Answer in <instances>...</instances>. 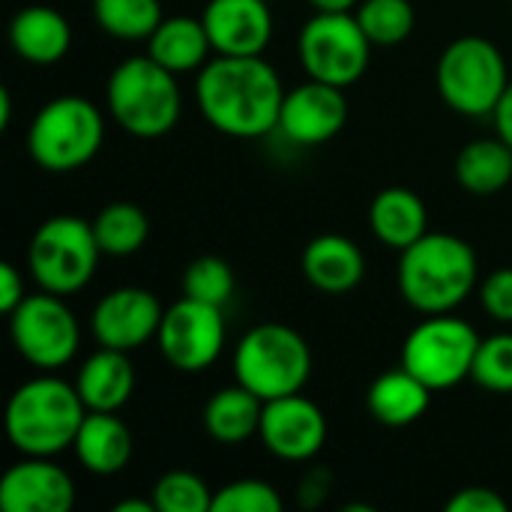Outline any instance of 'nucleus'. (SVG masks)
Masks as SVG:
<instances>
[{"mask_svg": "<svg viewBox=\"0 0 512 512\" xmlns=\"http://www.w3.org/2000/svg\"><path fill=\"white\" fill-rule=\"evenodd\" d=\"M195 99L216 132L252 141L276 129L285 87L279 72L261 54H216L198 72Z\"/></svg>", "mask_w": 512, "mask_h": 512, "instance_id": "obj_1", "label": "nucleus"}, {"mask_svg": "<svg viewBox=\"0 0 512 512\" xmlns=\"http://www.w3.org/2000/svg\"><path fill=\"white\" fill-rule=\"evenodd\" d=\"M396 282L411 309L447 315L459 309L480 282L477 252L456 234L426 231L417 243L402 249Z\"/></svg>", "mask_w": 512, "mask_h": 512, "instance_id": "obj_2", "label": "nucleus"}, {"mask_svg": "<svg viewBox=\"0 0 512 512\" xmlns=\"http://www.w3.org/2000/svg\"><path fill=\"white\" fill-rule=\"evenodd\" d=\"M87 417L75 384L54 375L24 381L6 405V438L24 456H57L75 444Z\"/></svg>", "mask_w": 512, "mask_h": 512, "instance_id": "obj_3", "label": "nucleus"}, {"mask_svg": "<svg viewBox=\"0 0 512 512\" xmlns=\"http://www.w3.org/2000/svg\"><path fill=\"white\" fill-rule=\"evenodd\" d=\"M105 102L123 132L135 138L168 135L183 111L180 84L171 69L147 57H129L108 75Z\"/></svg>", "mask_w": 512, "mask_h": 512, "instance_id": "obj_4", "label": "nucleus"}, {"mask_svg": "<svg viewBox=\"0 0 512 512\" xmlns=\"http://www.w3.org/2000/svg\"><path fill=\"white\" fill-rule=\"evenodd\" d=\"M234 378L264 402L303 393L312 378V351L294 327L258 324L234 351Z\"/></svg>", "mask_w": 512, "mask_h": 512, "instance_id": "obj_5", "label": "nucleus"}, {"mask_svg": "<svg viewBox=\"0 0 512 512\" xmlns=\"http://www.w3.org/2000/svg\"><path fill=\"white\" fill-rule=\"evenodd\" d=\"M105 141V117L84 96H57L45 102L27 129V150L45 171L63 174L84 168Z\"/></svg>", "mask_w": 512, "mask_h": 512, "instance_id": "obj_6", "label": "nucleus"}, {"mask_svg": "<svg viewBox=\"0 0 512 512\" xmlns=\"http://www.w3.org/2000/svg\"><path fill=\"white\" fill-rule=\"evenodd\" d=\"M510 81L501 48L483 36L453 39L438 60V93L465 117H492Z\"/></svg>", "mask_w": 512, "mask_h": 512, "instance_id": "obj_7", "label": "nucleus"}, {"mask_svg": "<svg viewBox=\"0 0 512 512\" xmlns=\"http://www.w3.org/2000/svg\"><path fill=\"white\" fill-rule=\"evenodd\" d=\"M102 249L93 231V222L81 216H51L45 219L27 249V267L42 291L69 297L81 291L96 267H99Z\"/></svg>", "mask_w": 512, "mask_h": 512, "instance_id": "obj_8", "label": "nucleus"}, {"mask_svg": "<svg viewBox=\"0 0 512 512\" xmlns=\"http://www.w3.org/2000/svg\"><path fill=\"white\" fill-rule=\"evenodd\" d=\"M480 342V333L468 321L450 312L426 315V321L405 336L402 366L432 390H450L471 378Z\"/></svg>", "mask_w": 512, "mask_h": 512, "instance_id": "obj_9", "label": "nucleus"}, {"mask_svg": "<svg viewBox=\"0 0 512 512\" xmlns=\"http://www.w3.org/2000/svg\"><path fill=\"white\" fill-rule=\"evenodd\" d=\"M297 54L309 78L351 87L369 69L372 39L354 12H315L300 30Z\"/></svg>", "mask_w": 512, "mask_h": 512, "instance_id": "obj_10", "label": "nucleus"}, {"mask_svg": "<svg viewBox=\"0 0 512 512\" xmlns=\"http://www.w3.org/2000/svg\"><path fill=\"white\" fill-rule=\"evenodd\" d=\"M9 336L15 351L36 369H63L81 345L75 312L60 294H27L9 315Z\"/></svg>", "mask_w": 512, "mask_h": 512, "instance_id": "obj_11", "label": "nucleus"}, {"mask_svg": "<svg viewBox=\"0 0 512 512\" xmlns=\"http://www.w3.org/2000/svg\"><path fill=\"white\" fill-rule=\"evenodd\" d=\"M225 339H228V327H225L222 306L201 303L192 297H183L174 306H168L156 333L159 354L177 372L210 369L219 360Z\"/></svg>", "mask_w": 512, "mask_h": 512, "instance_id": "obj_12", "label": "nucleus"}, {"mask_svg": "<svg viewBox=\"0 0 512 512\" xmlns=\"http://www.w3.org/2000/svg\"><path fill=\"white\" fill-rule=\"evenodd\" d=\"M348 123V99L345 87L315 81L294 87L282 99L276 129L297 147H318L336 138Z\"/></svg>", "mask_w": 512, "mask_h": 512, "instance_id": "obj_13", "label": "nucleus"}, {"mask_svg": "<svg viewBox=\"0 0 512 512\" xmlns=\"http://www.w3.org/2000/svg\"><path fill=\"white\" fill-rule=\"evenodd\" d=\"M258 438L282 462H309L324 450L327 417L303 393L270 399L264 402Z\"/></svg>", "mask_w": 512, "mask_h": 512, "instance_id": "obj_14", "label": "nucleus"}, {"mask_svg": "<svg viewBox=\"0 0 512 512\" xmlns=\"http://www.w3.org/2000/svg\"><path fill=\"white\" fill-rule=\"evenodd\" d=\"M162 303L153 291L126 285L108 291L93 315H90V330L99 345L117 348V351H135L144 342L156 339L159 324H162Z\"/></svg>", "mask_w": 512, "mask_h": 512, "instance_id": "obj_15", "label": "nucleus"}, {"mask_svg": "<svg viewBox=\"0 0 512 512\" xmlns=\"http://www.w3.org/2000/svg\"><path fill=\"white\" fill-rule=\"evenodd\" d=\"M75 504V480L48 456H24L0 477L6 512H66Z\"/></svg>", "mask_w": 512, "mask_h": 512, "instance_id": "obj_16", "label": "nucleus"}, {"mask_svg": "<svg viewBox=\"0 0 512 512\" xmlns=\"http://www.w3.org/2000/svg\"><path fill=\"white\" fill-rule=\"evenodd\" d=\"M201 21L216 54L255 57L273 39V15L264 0H210Z\"/></svg>", "mask_w": 512, "mask_h": 512, "instance_id": "obj_17", "label": "nucleus"}, {"mask_svg": "<svg viewBox=\"0 0 512 512\" xmlns=\"http://www.w3.org/2000/svg\"><path fill=\"white\" fill-rule=\"evenodd\" d=\"M300 267L306 282L324 294H348L366 276V258L360 246L342 234H321L309 240Z\"/></svg>", "mask_w": 512, "mask_h": 512, "instance_id": "obj_18", "label": "nucleus"}, {"mask_svg": "<svg viewBox=\"0 0 512 512\" xmlns=\"http://www.w3.org/2000/svg\"><path fill=\"white\" fill-rule=\"evenodd\" d=\"M9 42L15 54L33 66H51L72 48V27L54 6H24L9 24Z\"/></svg>", "mask_w": 512, "mask_h": 512, "instance_id": "obj_19", "label": "nucleus"}, {"mask_svg": "<svg viewBox=\"0 0 512 512\" xmlns=\"http://www.w3.org/2000/svg\"><path fill=\"white\" fill-rule=\"evenodd\" d=\"M72 450L84 471L114 477L132 459V432L114 411H87Z\"/></svg>", "mask_w": 512, "mask_h": 512, "instance_id": "obj_20", "label": "nucleus"}, {"mask_svg": "<svg viewBox=\"0 0 512 512\" xmlns=\"http://www.w3.org/2000/svg\"><path fill=\"white\" fill-rule=\"evenodd\" d=\"M75 390L81 402L87 405V411L117 414L132 399V390H135V369H132L129 351L99 345V351L87 357L84 366L78 369Z\"/></svg>", "mask_w": 512, "mask_h": 512, "instance_id": "obj_21", "label": "nucleus"}, {"mask_svg": "<svg viewBox=\"0 0 512 512\" xmlns=\"http://www.w3.org/2000/svg\"><path fill=\"white\" fill-rule=\"evenodd\" d=\"M432 387L423 384L414 372H408L405 366L384 372L372 381L369 393H366V405L369 414L390 429H402L417 423L429 405H432Z\"/></svg>", "mask_w": 512, "mask_h": 512, "instance_id": "obj_22", "label": "nucleus"}, {"mask_svg": "<svg viewBox=\"0 0 512 512\" xmlns=\"http://www.w3.org/2000/svg\"><path fill=\"white\" fill-rule=\"evenodd\" d=\"M372 234L390 249H408L429 231V210L423 198L405 186L381 189L369 207Z\"/></svg>", "mask_w": 512, "mask_h": 512, "instance_id": "obj_23", "label": "nucleus"}, {"mask_svg": "<svg viewBox=\"0 0 512 512\" xmlns=\"http://www.w3.org/2000/svg\"><path fill=\"white\" fill-rule=\"evenodd\" d=\"M210 51L213 45H210L204 21L189 18V15L162 18V24L147 39V54L165 69H171L174 75L201 69L210 60Z\"/></svg>", "mask_w": 512, "mask_h": 512, "instance_id": "obj_24", "label": "nucleus"}, {"mask_svg": "<svg viewBox=\"0 0 512 512\" xmlns=\"http://www.w3.org/2000/svg\"><path fill=\"white\" fill-rule=\"evenodd\" d=\"M264 417V399H258L243 384L222 387L210 402L204 405V429L213 441L225 447H237L261 432Z\"/></svg>", "mask_w": 512, "mask_h": 512, "instance_id": "obj_25", "label": "nucleus"}, {"mask_svg": "<svg viewBox=\"0 0 512 512\" xmlns=\"http://www.w3.org/2000/svg\"><path fill=\"white\" fill-rule=\"evenodd\" d=\"M456 180L471 195H495L512 180V147L504 138H477L456 156Z\"/></svg>", "mask_w": 512, "mask_h": 512, "instance_id": "obj_26", "label": "nucleus"}, {"mask_svg": "<svg viewBox=\"0 0 512 512\" xmlns=\"http://www.w3.org/2000/svg\"><path fill=\"white\" fill-rule=\"evenodd\" d=\"M93 231L99 240L102 255L111 258H129L135 255L147 237H150V219L147 213L132 204V201H114L108 207H102L93 219Z\"/></svg>", "mask_w": 512, "mask_h": 512, "instance_id": "obj_27", "label": "nucleus"}, {"mask_svg": "<svg viewBox=\"0 0 512 512\" xmlns=\"http://www.w3.org/2000/svg\"><path fill=\"white\" fill-rule=\"evenodd\" d=\"M96 24L123 42H147L162 24L159 0H93Z\"/></svg>", "mask_w": 512, "mask_h": 512, "instance_id": "obj_28", "label": "nucleus"}, {"mask_svg": "<svg viewBox=\"0 0 512 512\" xmlns=\"http://www.w3.org/2000/svg\"><path fill=\"white\" fill-rule=\"evenodd\" d=\"M357 21L372 39V45H399L414 33V3L411 0H363L357 6Z\"/></svg>", "mask_w": 512, "mask_h": 512, "instance_id": "obj_29", "label": "nucleus"}, {"mask_svg": "<svg viewBox=\"0 0 512 512\" xmlns=\"http://www.w3.org/2000/svg\"><path fill=\"white\" fill-rule=\"evenodd\" d=\"M156 512H210L213 492L210 486L192 471H168L153 486Z\"/></svg>", "mask_w": 512, "mask_h": 512, "instance_id": "obj_30", "label": "nucleus"}, {"mask_svg": "<svg viewBox=\"0 0 512 512\" xmlns=\"http://www.w3.org/2000/svg\"><path fill=\"white\" fill-rule=\"evenodd\" d=\"M183 297L222 306L234 297V270L216 255H201L183 270Z\"/></svg>", "mask_w": 512, "mask_h": 512, "instance_id": "obj_31", "label": "nucleus"}, {"mask_svg": "<svg viewBox=\"0 0 512 512\" xmlns=\"http://www.w3.org/2000/svg\"><path fill=\"white\" fill-rule=\"evenodd\" d=\"M471 381L489 393H512V333H495L480 342Z\"/></svg>", "mask_w": 512, "mask_h": 512, "instance_id": "obj_32", "label": "nucleus"}, {"mask_svg": "<svg viewBox=\"0 0 512 512\" xmlns=\"http://www.w3.org/2000/svg\"><path fill=\"white\" fill-rule=\"evenodd\" d=\"M282 495L267 480H234L213 495V512H279Z\"/></svg>", "mask_w": 512, "mask_h": 512, "instance_id": "obj_33", "label": "nucleus"}, {"mask_svg": "<svg viewBox=\"0 0 512 512\" xmlns=\"http://www.w3.org/2000/svg\"><path fill=\"white\" fill-rule=\"evenodd\" d=\"M480 303L495 321L512 324V267H501L483 279Z\"/></svg>", "mask_w": 512, "mask_h": 512, "instance_id": "obj_34", "label": "nucleus"}, {"mask_svg": "<svg viewBox=\"0 0 512 512\" xmlns=\"http://www.w3.org/2000/svg\"><path fill=\"white\" fill-rule=\"evenodd\" d=\"M510 504L504 495H498L495 489L486 486H468L462 492H456L447 501V512H507Z\"/></svg>", "mask_w": 512, "mask_h": 512, "instance_id": "obj_35", "label": "nucleus"}, {"mask_svg": "<svg viewBox=\"0 0 512 512\" xmlns=\"http://www.w3.org/2000/svg\"><path fill=\"white\" fill-rule=\"evenodd\" d=\"M24 297L27 294H24V279H21L18 267L9 264V261H3L0 264V312L3 315H12L21 306Z\"/></svg>", "mask_w": 512, "mask_h": 512, "instance_id": "obj_36", "label": "nucleus"}, {"mask_svg": "<svg viewBox=\"0 0 512 512\" xmlns=\"http://www.w3.org/2000/svg\"><path fill=\"white\" fill-rule=\"evenodd\" d=\"M330 486H333L330 471L327 468H312L300 483V507H306V510L321 507L327 501V495H330Z\"/></svg>", "mask_w": 512, "mask_h": 512, "instance_id": "obj_37", "label": "nucleus"}, {"mask_svg": "<svg viewBox=\"0 0 512 512\" xmlns=\"http://www.w3.org/2000/svg\"><path fill=\"white\" fill-rule=\"evenodd\" d=\"M492 120H495V132H498V138H504V141L512 147V81H510V87L504 90V96H501V102H498V108H495Z\"/></svg>", "mask_w": 512, "mask_h": 512, "instance_id": "obj_38", "label": "nucleus"}, {"mask_svg": "<svg viewBox=\"0 0 512 512\" xmlns=\"http://www.w3.org/2000/svg\"><path fill=\"white\" fill-rule=\"evenodd\" d=\"M318 12H351L360 0H309Z\"/></svg>", "mask_w": 512, "mask_h": 512, "instance_id": "obj_39", "label": "nucleus"}, {"mask_svg": "<svg viewBox=\"0 0 512 512\" xmlns=\"http://www.w3.org/2000/svg\"><path fill=\"white\" fill-rule=\"evenodd\" d=\"M114 512H156V504L153 498L144 501V498H129V501H117L114 504Z\"/></svg>", "mask_w": 512, "mask_h": 512, "instance_id": "obj_40", "label": "nucleus"}, {"mask_svg": "<svg viewBox=\"0 0 512 512\" xmlns=\"http://www.w3.org/2000/svg\"><path fill=\"white\" fill-rule=\"evenodd\" d=\"M9 120H12V93L9 87H0V132L9 129Z\"/></svg>", "mask_w": 512, "mask_h": 512, "instance_id": "obj_41", "label": "nucleus"}, {"mask_svg": "<svg viewBox=\"0 0 512 512\" xmlns=\"http://www.w3.org/2000/svg\"><path fill=\"white\" fill-rule=\"evenodd\" d=\"M345 512H372V507H366V504H348Z\"/></svg>", "mask_w": 512, "mask_h": 512, "instance_id": "obj_42", "label": "nucleus"}]
</instances>
